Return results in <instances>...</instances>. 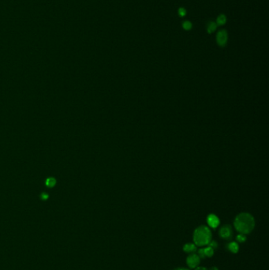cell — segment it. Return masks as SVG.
Wrapping results in <instances>:
<instances>
[{
	"label": "cell",
	"instance_id": "cell-1",
	"mask_svg": "<svg viewBox=\"0 0 269 270\" xmlns=\"http://www.w3.org/2000/svg\"><path fill=\"white\" fill-rule=\"evenodd\" d=\"M234 224L236 230L238 232H240V234L246 235L250 233L253 230L255 226V221L252 215L243 213L236 217Z\"/></svg>",
	"mask_w": 269,
	"mask_h": 270
},
{
	"label": "cell",
	"instance_id": "cell-2",
	"mask_svg": "<svg viewBox=\"0 0 269 270\" xmlns=\"http://www.w3.org/2000/svg\"><path fill=\"white\" fill-rule=\"evenodd\" d=\"M212 233L209 228L206 226H200L194 233V240L195 244L200 246H206L211 242Z\"/></svg>",
	"mask_w": 269,
	"mask_h": 270
},
{
	"label": "cell",
	"instance_id": "cell-3",
	"mask_svg": "<svg viewBox=\"0 0 269 270\" xmlns=\"http://www.w3.org/2000/svg\"><path fill=\"white\" fill-rule=\"evenodd\" d=\"M227 39H228V35H227V33L226 30L219 31L218 34H217V36H216L217 44L219 46H221V47H223V46L227 44Z\"/></svg>",
	"mask_w": 269,
	"mask_h": 270
},
{
	"label": "cell",
	"instance_id": "cell-4",
	"mask_svg": "<svg viewBox=\"0 0 269 270\" xmlns=\"http://www.w3.org/2000/svg\"><path fill=\"white\" fill-rule=\"evenodd\" d=\"M219 235L223 239L229 240L232 237V229L229 225H225L219 230Z\"/></svg>",
	"mask_w": 269,
	"mask_h": 270
},
{
	"label": "cell",
	"instance_id": "cell-5",
	"mask_svg": "<svg viewBox=\"0 0 269 270\" xmlns=\"http://www.w3.org/2000/svg\"><path fill=\"white\" fill-rule=\"evenodd\" d=\"M186 263L189 265V267L192 268V269L196 268L200 263L199 256L195 253H192L186 259Z\"/></svg>",
	"mask_w": 269,
	"mask_h": 270
},
{
	"label": "cell",
	"instance_id": "cell-6",
	"mask_svg": "<svg viewBox=\"0 0 269 270\" xmlns=\"http://www.w3.org/2000/svg\"><path fill=\"white\" fill-rule=\"evenodd\" d=\"M214 253V250L210 246H207L204 249H201L198 251V256L200 258H210Z\"/></svg>",
	"mask_w": 269,
	"mask_h": 270
},
{
	"label": "cell",
	"instance_id": "cell-7",
	"mask_svg": "<svg viewBox=\"0 0 269 270\" xmlns=\"http://www.w3.org/2000/svg\"><path fill=\"white\" fill-rule=\"evenodd\" d=\"M207 221L208 225L211 228H216L219 224V219L218 217H216L214 214H210L207 218Z\"/></svg>",
	"mask_w": 269,
	"mask_h": 270
},
{
	"label": "cell",
	"instance_id": "cell-8",
	"mask_svg": "<svg viewBox=\"0 0 269 270\" xmlns=\"http://www.w3.org/2000/svg\"><path fill=\"white\" fill-rule=\"evenodd\" d=\"M183 251H185V253H194L196 251V245L193 244V243H187L184 246Z\"/></svg>",
	"mask_w": 269,
	"mask_h": 270
},
{
	"label": "cell",
	"instance_id": "cell-9",
	"mask_svg": "<svg viewBox=\"0 0 269 270\" xmlns=\"http://www.w3.org/2000/svg\"><path fill=\"white\" fill-rule=\"evenodd\" d=\"M227 249L230 251V252H232L234 253H236L238 252V250H239V247H238V243H236L234 242H230L229 244L227 245Z\"/></svg>",
	"mask_w": 269,
	"mask_h": 270
},
{
	"label": "cell",
	"instance_id": "cell-10",
	"mask_svg": "<svg viewBox=\"0 0 269 270\" xmlns=\"http://www.w3.org/2000/svg\"><path fill=\"white\" fill-rule=\"evenodd\" d=\"M45 184H46V186H48V188L54 187V186H55V184H56V179L53 177L48 178L46 179V181H45Z\"/></svg>",
	"mask_w": 269,
	"mask_h": 270
},
{
	"label": "cell",
	"instance_id": "cell-11",
	"mask_svg": "<svg viewBox=\"0 0 269 270\" xmlns=\"http://www.w3.org/2000/svg\"><path fill=\"white\" fill-rule=\"evenodd\" d=\"M216 28H217V25H216V22H213V21H211V22L208 23V25L207 26V31L208 33H212L213 32L216 31Z\"/></svg>",
	"mask_w": 269,
	"mask_h": 270
},
{
	"label": "cell",
	"instance_id": "cell-12",
	"mask_svg": "<svg viewBox=\"0 0 269 270\" xmlns=\"http://www.w3.org/2000/svg\"><path fill=\"white\" fill-rule=\"evenodd\" d=\"M227 21V17L225 16L224 14H221V15H219V17H217V20H216V25H218V26H223V25H224L225 23Z\"/></svg>",
	"mask_w": 269,
	"mask_h": 270
},
{
	"label": "cell",
	"instance_id": "cell-13",
	"mask_svg": "<svg viewBox=\"0 0 269 270\" xmlns=\"http://www.w3.org/2000/svg\"><path fill=\"white\" fill-rule=\"evenodd\" d=\"M182 27L183 28L185 29V30H190L191 28H192V23L190 21H185L183 22L182 24Z\"/></svg>",
	"mask_w": 269,
	"mask_h": 270
},
{
	"label": "cell",
	"instance_id": "cell-14",
	"mask_svg": "<svg viewBox=\"0 0 269 270\" xmlns=\"http://www.w3.org/2000/svg\"><path fill=\"white\" fill-rule=\"evenodd\" d=\"M237 240L239 242H243L246 240V237L244 234H239L238 235H237Z\"/></svg>",
	"mask_w": 269,
	"mask_h": 270
},
{
	"label": "cell",
	"instance_id": "cell-15",
	"mask_svg": "<svg viewBox=\"0 0 269 270\" xmlns=\"http://www.w3.org/2000/svg\"><path fill=\"white\" fill-rule=\"evenodd\" d=\"M185 14H186V10H185V9L182 8V7H181V8L178 9V14H179L181 17H183V16H185Z\"/></svg>",
	"mask_w": 269,
	"mask_h": 270
},
{
	"label": "cell",
	"instance_id": "cell-16",
	"mask_svg": "<svg viewBox=\"0 0 269 270\" xmlns=\"http://www.w3.org/2000/svg\"><path fill=\"white\" fill-rule=\"evenodd\" d=\"M208 245H209V246H210V247L212 248L213 250H214V249H216V248L217 247V243H216L215 241H212V242L211 241V242L208 243Z\"/></svg>",
	"mask_w": 269,
	"mask_h": 270
},
{
	"label": "cell",
	"instance_id": "cell-17",
	"mask_svg": "<svg viewBox=\"0 0 269 270\" xmlns=\"http://www.w3.org/2000/svg\"><path fill=\"white\" fill-rule=\"evenodd\" d=\"M48 197V194H45V193H43V194H41V198H42V199H47Z\"/></svg>",
	"mask_w": 269,
	"mask_h": 270
},
{
	"label": "cell",
	"instance_id": "cell-18",
	"mask_svg": "<svg viewBox=\"0 0 269 270\" xmlns=\"http://www.w3.org/2000/svg\"><path fill=\"white\" fill-rule=\"evenodd\" d=\"M195 270H207V269H206V268H204V267H198V268H196V269Z\"/></svg>",
	"mask_w": 269,
	"mask_h": 270
},
{
	"label": "cell",
	"instance_id": "cell-19",
	"mask_svg": "<svg viewBox=\"0 0 269 270\" xmlns=\"http://www.w3.org/2000/svg\"><path fill=\"white\" fill-rule=\"evenodd\" d=\"M174 270H188V269H185V268H178V269H174Z\"/></svg>",
	"mask_w": 269,
	"mask_h": 270
},
{
	"label": "cell",
	"instance_id": "cell-20",
	"mask_svg": "<svg viewBox=\"0 0 269 270\" xmlns=\"http://www.w3.org/2000/svg\"><path fill=\"white\" fill-rule=\"evenodd\" d=\"M210 270H219V269H218L216 267H212V268H211Z\"/></svg>",
	"mask_w": 269,
	"mask_h": 270
}]
</instances>
